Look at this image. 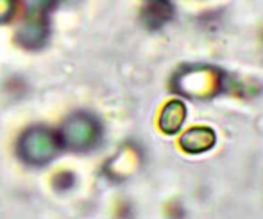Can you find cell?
<instances>
[{"label": "cell", "mask_w": 263, "mask_h": 219, "mask_svg": "<svg viewBox=\"0 0 263 219\" xmlns=\"http://www.w3.org/2000/svg\"><path fill=\"white\" fill-rule=\"evenodd\" d=\"M47 38H49L47 14L27 13L16 31V41L25 48H42L47 43Z\"/></svg>", "instance_id": "obj_3"}, {"label": "cell", "mask_w": 263, "mask_h": 219, "mask_svg": "<svg viewBox=\"0 0 263 219\" xmlns=\"http://www.w3.org/2000/svg\"><path fill=\"white\" fill-rule=\"evenodd\" d=\"M61 143L58 134L45 127H34L24 132L18 141V154L25 162L32 166L49 164L58 155Z\"/></svg>", "instance_id": "obj_2"}, {"label": "cell", "mask_w": 263, "mask_h": 219, "mask_svg": "<svg viewBox=\"0 0 263 219\" xmlns=\"http://www.w3.org/2000/svg\"><path fill=\"white\" fill-rule=\"evenodd\" d=\"M172 18V6L168 0H145L143 21L149 29H158Z\"/></svg>", "instance_id": "obj_4"}, {"label": "cell", "mask_w": 263, "mask_h": 219, "mask_svg": "<svg viewBox=\"0 0 263 219\" xmlns=\"http://www.w3.org/2000/svg\"><path fill=\"white\" fill-rule=\"evenodd\" d=\"M184 118H186V107L181 102H170L163 109L161 118H159V127L166 134H176L183 125Z\"/></svg>", "instance_id": "obj_6"}, {"label": "cell", "mask_w": 263, "mask_h": 219, "mask_svg": "<svg viewBox=\"0 0 263 219\" xmlns=\"http://www.w3.org/2000/svg\"><path fill=\"white\" fill-rule=\"evenodd\" d=\"M61 148L73 151L91 150L102 137V127L95 116L88 113H76L59 128Z\"/></svg>", "instance_id": "obj_1"}, {"label": "cell", "mask_w": 263, "mask_h": 219, "mask_svg": "<svg viewBox=\"0 0 263 219\" xmlns=\"http://www.w3.org/2000/svg\"><path fill=\"white\" fill-rule=\"evenodd\" d=\"M18 0H0V24H6L16 14Z\"/></svg>", "instance_id": "obj_8"}, {"label": "cell", "mask_w": 263, "mask_h": 219, "mask_svg": "<svg viewBox=\"0 0 263 219\" xmlns=\"http://www.w3.org/2000/svg\"><path fill=\"white\" fill-rule=\"evenodd\" d=\"M25 7H27V13L32 14H47L59 0H24Z\"/></svg>", "instance_id": "obj_7"}, {"label": "cell", "mask_w": 263, "mask_h": 219, "mask_svg": "<svg viewBox=\"0 0 263 219\" xmlns=\"http://www.w3.org/2000/svg\"><path fill=\"white\" fill-rule=\"evenodd\" d=\"M181 144L190 154H201V151L210 150L215 144V134L206 127L194 128V130L186 132V136L181 139Z\"/></svg>", "instance_id": "obj_5"}]
</instances>
